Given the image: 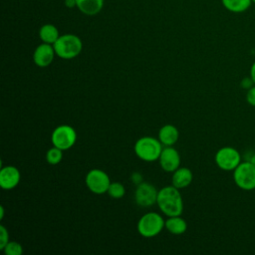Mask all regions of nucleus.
I'll list each match as a JSON object with an SVG mask.
<instances>
[{"instance_id":"f257e3e1","label":"nucleus","mask_w":255,"mask_h":255,"mask_svg":"<svg viewBox=\"0 0 255 255\" xmlns=\"http://www.w3.org/2000/svg\"><path fill=\"white\" fill-rule=\"evenodd\" d=\"M156 203L160 210L167 216L181 215L183 200L178 188L173 185L162 187L157 193Z\"/></svg>"},{"instance_id":"f03ea898","label":"nucleus","mask_w":255,"mask_h":255,"mask_svg":"<svg viewBox=\"0 0 255 255\" xmlns=\"http://www.w3.org/2000/svg\"><path fill=\"white\" fill-rule=\"evenodd\" d=\"M56 55L64 60L74 59L80 55L83 49L82 40L74 34H64L53 44Z\"/></svg>"},{"instance_id":"7ed1b4c3","label":"nucleus","mask_w":255,"mask_h":255,"mask_svg":"<svg viewBox=\"0 0 255 255\" xmlns=\"http://www.w3.org/2000/svg\"><path fill=\"white\" fill-rule=\"evenodd\" d=\"M162 143L158 138L152 136H142L134 144L136 156L144 161H155L159 158L162 151Z\"/></svg>"},{"instance_id":"20e7f679","label":"nucleus","mask_w":255,"mask_h":255,"mask_svg":"<svg viewBox=\"0 0 255 255\" xmlns=\"http://www.w3.org/2000/svg\"><path fill=\"white\" fill-rule=\"evenodd\" d=\"M165 221L156 212H147L142 215L136 225L138 233L145 238L154 237L164 228Z\"/></svg>"},{"instance_id":"39448f33","label":"nucleus","mask_w":255,"mask_h":255,"mask_svg":"<svg viewBox=\"0 0 255 255\" xmlns=\"http://www.w3.org/2000/svg\"><path fill=\"white\" fill-rule=\"evenodd\" d=\"M233 180L242 190L251 191L255 189V165L243 160L233 170Z\"/></svg>"},{"instance_id":"423d86ee","label":"nucleus","mask_w":255,"mask_h":255,"mask_svg":"<svg viewBox=\"0 0 255 255\" xmlns=\"http://www.w3.org/2000/svg\"><path fill=\"white\" fill-rule=\"evenodd\" d=\"M214 160L220 169L233 171L242 161V156L235 147L223 146L216 151Z\"/></svg>"},{"instance_id":"0eeeda50","label":"nucleus","mask_w":255,"mask_h":255,"mask_svg":"<svg viewBox=\"0 0 255 255\" xmlns=\"http://www.w3.org/2000/svg\"><path fill=\"white\" fill-rule=\"evenodd\" d=\"M77 140V132L75 128L69 125L58 126L51 134V141L54 146L67 150L71 148Z\"/></svg>"},{"instance_id":"6e6552de","label":"nucleus","mask_w":255,"mask_h":255,"mask_svg":"<svg viewBox=\"0 0 255 255\" xmlns=\"http://www.w3.org/2000/svg\"><path fill=\"white\" fill-rule=\"evenodd\" d=\"M85 182L89 190L95 194L106 193L111 184L109 175L99 168L91 169L85 177Z\"/></svg>"},{"instance_id":"1a4fd4ad","label":"nucleus","mask_w":255,"mask_h":255,"mask_svg":"<svg viewBox=\"0 0 255 255\" xmlns=\"http://www.w3.org/2000/svg\"><path fill=\"white\" fill-rule=\"evenodd\" d=\"M158 191L148 182H140L136 185L134 192V200L141 207H148L156 203Z\"/></svg>"},{"instance_id":"9d476101","label":"nucleus","mask_w":255,"mask_h":255,"mask_svg":"<svg viewBox=\"0 0 255 255\" xmlns=\"http://www.w3.org/2000/svg\"><path fill=\"white\" fill-rule=\"evenodd\" d=\"M158 160L161 168L166 172H173L180 165V155L172 146H164Z\"/></svg>"},{"instance_id":"9b49d317","label":"nucleus","mask_w":255,"mask_h":255,"mask_svg":"<svg viewBox=\"0 0 255 255\" xmlns=\"http://www.w3.org/2000/svg\"><path fill=\"white\" fill-rule=\"evenodd\" d=\"M55 55L56 52L52 44L42 43L36 47L33 54V61L36 66L45 68L53 62Z\"/></svg>"},{"instance_id":"f8f14e48","label":"nucleus","mask_w":255,"mask_h":255,"mask_svg":"<svg viewBox=\"0 0 255 255\" xmlns=\"http://www.w3.org/2000/svg\"><path fill=\"white\" fill-rule=\"evenodd\" d=\"M21 175L16 166L7 165L2 166L0 169V186L3 189L10 190L19 184Z\"/></svg>"},{"instance_id":"ddd939ff","label":"nucleus","mask_w":255,"mask_h":255,"mask_svg":"<svg viewBox=\"0 0 255 255\" xmlns=\"http://www.w3.org/2000/svg\"><path fill=\"white\" fill-rule=\"evenodd\" d=\"M193 178L192 171L188 167H178L176 170L172 172L171 183L176 188H184L188 186Z\"/></svg>"},{"instance_id":"4468645a","label":"nucleus","mask_w":255,"mask_h":255,"mask_svg":"<svg viewBox=\"0 0 255 255\" xmlns=\"http://www.w3.org/2000/svg\"><path fill=\"white\" fill-rule=\"evenodd\" d=\"M178 129L173 125H164L158 131V139L164 146H172L178 139Z\"/></svg>"},{"instance_id":"2eb2a0df","label":"nucleus","mask_w":255,"mask_h":255,"mask_svg":"<svg viewBox=\"0 0 255 255\" xmlns=\"http://www.w3.org/2000/svg\"><path fill=\"white\" fill-rule=\"evenodd\" d=\"M104 0H76V7L85 15L94 16L101 12Z\"/></svg>"},{"instance_id":"dca6fc26","label":"nucleus","mask_w":255,"mask_h":255,"mask_svg":"<svg viewBox=\"0 0 255 255\" xmlns=\"http://www.w3.org/2000/svg\"><path fill=\"white\" fill-rule=\"evenodd\" d=\"M164 227L169 233L173 235H180L186 231L187 223L180 215L168 216V218L165 220Z\"/></svg>"},{"instance_id":"f3484780","label":"nucleus","mask_w":255,"mask_h":255,"mask_svg":"<svg viewBox=\"0 0 255 255\" xmlns=\"http://www.w3.org/2000/svg\"><path fill=\"white\" fill-rule=\"evenodd\" d=\"M39 37L43 43L54 44L60 37L57 27L53 24H45L39 30Z\"/></svg>"},{"instance_id":"a211bd4d","label":"nucleus","mask_w":255,"mask_h":255,"mask_svg":"<svg viewBox=\"0 0 255 255\" xmlns=\"http://www.w3.org/2000/svg\"><path fill=\"white\" fill-rule=\"evenodd\" d=\"M224 8L232 13H243L249 9L251 0H221Z\"/></svg>"},{"instance_id":"6ab92c4d","label":"nucleus","mask_w":255,"mask_h":255,"mask_svg":"<svg viewBox=\"0 0 255 255\" xmlns=\"http://www.w3.org/2000/svg\"><path fill=\"white\" fill-rule=\"evenodd\" d=\"M63 151L64 150H62L61 148H58L53 145V147H51L46 153L47 162L52 165L60 163L61 160L63 159Z\"/></svg>"},{"instance_id":"aec40b11","label":"nucleus","mask_w":255,"mask_h":255,"mask_svg":"<svg viewBox=\"0 0 255 255\" xmlns=\"http://www.w3.org/2000/svg\"><path fill=\"white\" fill-rule=\"evenodd\" d=\"M107 193L112 197V198H115V199H120L122 198L125 193H126V188L125 186L121 183V182H118V181H115V182H111L109 188H108V191Z\"/></svg>"},{"instance_id":"412c9836","label":"nucleus","mask_w":255,"mask_h":255,"mask_svg":"<svg viewBox=\"0 0 255 255\" xmlns=\"http://www.w3.org/2000/svg\"><path fill=\"white\" fill-rule=\"evenodd\" d=\"M2 251L5 255H21L23 253V247L19 242L9 241Z\"/></svg>"},{"instance_id":"4be33fe9","label":"nucleus","mask_w":255,"mask_h":255,"mask_svg":"<svg viewBox=\"0 0 255 255\" xmlns=\"http://www.w3.org/2000/svg\"><path fill=\"white\" fill-rule=\"evenodd\" d=\"M8 242H9L8 230L4 225H0V249L3 250V248L6 246Z\"/></svg>"},{"instance_id":"5701e85b","label":"nucleus","mask_w":255,"mask_h":255,"mask_svg":"<svg viewBox=\"0 0 255 255\" xmlns=\"http://www.w3.org/2000/svg\"><path fill=\"white\" fill-rule=\"evenodd\" d=\"M246 102L249 106L255 107V85L246 92Z\"/></svg>"},{"instance_id":"b1692460","label":"nucleus","mask_w":255,"mask_h":255,"mask_svg":"<svg viewBox=\"0 0 255 255\" xmlns=\"http://www.w3.org/2000/svg\"><path fill=\"white\" fill-rule=\"evenodd\" d=\"M252 86H254V83H253L252 79L250 78V76L243 78V79L241 80V82H240V87H241L242 89L246 90V91H247L248 89H250Z\"/></svg>"},{"instance_id":"393cba45","label":"nucleus","mask_w":255,"mask_h":255,"mask_svg":"<svg viewBox=\"0 0 255 255\" xmlns=\"http://www.w3.org/2000/svg\"><path fill=\"white\" fill-rule=\"evenodd\" d=\"M131 181L134 183V184H139L140 182H142V176H141V174L139 173V172H133L132 174H131Z\"/></svg>"},{"instance_id":"a878e982","label":"nucleus","mask_w":255,"mask_h":255,"mask_svg":"<svg viewBox=\"0 0 255 255\" xmlns=\"http://www.w3.org/2000/svg\"><path fill=\"white\" fill-rule=\"evenodd\" d=\"M244 160H247L255 165V151H248L244 156Z\"/></svg>"},{"instance_id":"bb28decb","label":"nucleus","mask_w":255,"mask_h":255,"mask_svg":"<svg viewBox=\"0 0 255 255\" xmlns=\"http://www.w3.org/2000/svg\"><path fill=\"white\" fill-rule=\"evenodd\" d=\"M250 78L252 79L254 85H255V62H253V64L250 67V73H249Z\"/></svg>"},{"instance_id":"cd10ccee","label":"nucleus","mask_w":255,"mask_h":255,"mask_svg":"<svg viewBox=\"0 0 255 255\" xmlns=\"http://www.w3.org/2000/svg\"><path fill=\"white\" fill-rule=\"evenodd\" d=\"M65 4L68 7H74L76 6V0H65Z\"/></svg>"},{"instance_id":"c85d7f7f","label":"nucleus","mask_w":255,"mask_h":255,"mask_svg":"<svg viewBox=\"0 0 255 255\" xmlns=\"http://www.w3.org/2000/svg\"><path fill=\"white\" fill-rule=\"evenodd\" d=\"M0 210H1V213H0V219L2 220L3 217H4V206H0Z\"/></svg>"},{"instance_id":"c756f323","label":"nucleus","mask_w":255,"mask_h":255,"mask_svg":"<svg viewBox=\"0 0 255 255\" xmlns=\"http://www.w3.org/2000/svg\"><path fill=\"white\" fill-rule=\"evenodd\" d=\"M252 1V3H254L255 4V0H251Z\"/></svg>"}]
</instances>
